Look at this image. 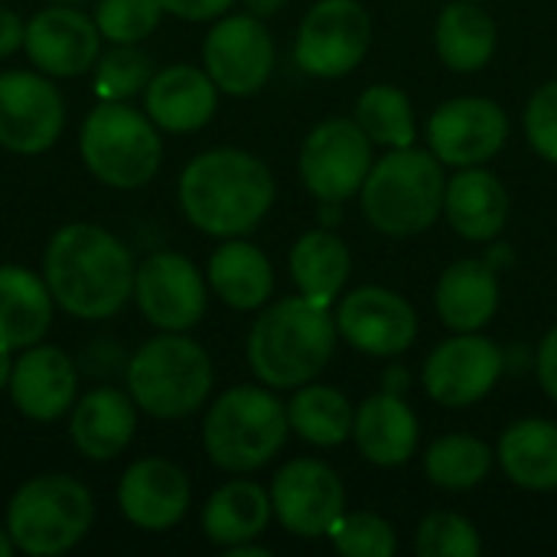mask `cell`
Masks as SVG:
<instances>
[{
	"label": "cell",
	"instance_id": "1",
	"mask_svg": "<svg viewBox=\"0 0 557 557\" xmlns=\"http://www.w3.org/2000/svg\"><path fill=\"white\" fill-rule=\"evenodd\" d=\"M39 271L55 307L82 323H104L134 300L137 261L124 238L95 222L59 225L42 248Z\"/></svg>",
	"mask_w": 557,
	"mask_h": 557
},
{
	"label": "cell",
	"instance_id": "2",
	"mask_svg": "<svg viewBox=\"0 0 557 557\" xmlns=\"http://www.w3.org/2000/svg\"><path fill=\"white\" fill-rule=\"evenodd\" d=\"M274 196L277 186L268 163L238 147L196 153L176 180V202L186 222L219 242L251 235L271 212Z\"/></svg>",
	"mask_w": 557,
	"mask_h": 557
},
{
	"label": "cell",
	"instance_id": "3",
	"mask_svg": "<svg viewBox=\"0 0 557 557\" xmlns=\"http://www.w3.org/2000/svg\"><path fill=\"white\" fill-rule=\"evenodd\" d=\"M336 320L330 307L300 297H284L261 310L248 333V366L268 388H300L313 382L333 359Z\"/></svg>",
	"mask_w": 557,
	"mask_h": 557
},
{
	"label": "cell",
	"instance_id": "4",
	"mask_svg": "<svg viewBox=\"0 0 557 557\" xmlns=\"http://www.w3.org/2000/svg\"><path fill=\"white\" fill-rule=\"evenodd\" d=\"M215 369L189 333H157L140 343L124 369V388L153 421H183L206 408Z\"/></svg>",
	"mask_w": 557,
	"mask_h": 557
},
{
	"label": "cell",
	"instance_id": "5",
	"mask_svg": "<svg viewBox=\"0 0 557 557\" xmlns=\"http://www.w3.org/2000/svg\"><path fill=\"white\" fill-rule=\"evenodd\" d=\"M3 525L20 555L62 557L88 539L95 525V496L72 473H39L13 490Z\"/></svg>",
	"mask_w": 557,
	"mask_h": 557
},
{
	"label": "cell",
	"instance_id": "6",
	"mask_svg": "<svg viewBox=\"0 0 557 557\" xmlns=\"http://www.w3.org/2000/svg\"><path fill=\"white\" fill-rule=\"evenodd\" d=\"M287 405L264 385H235L222 392L202 421V447L222 473H255L268 467L287 444Z\"/></svg>",
	"mask_w": 557,
	"mask_h": 557
},
{
	"label": "cell",
	"instance_id": "7",
	"mask_svg": "<svg viewBox=\"0 0 557 557\" xmlns=\"http://www.w3.org/2000/svg\"><path fill=\"white\" fill-rule=\"evenodd\" d=\"M82 166L108 189H144L163 163V131L131 101H98L78 127Z\"/></svg>",
	"mask_w": 557,
	"mask_h": 557
},
{
	"label": "cell",
	"instance_id": "8",
	"mask_svg": "<svg viewBox=\"0 0 557 557\" xmlns=\"http://www.w3.org/2000/svg\"><path fill=\"white\" fill-rule=\"evenodd\" d=\"M359 193L372 228L392 238L421 235L444 212V163L428 150L395 147L369 170Z\"/></svg>",
	"mask_w": 557,
	"mask_h": 557
},
{
	"label": "cell",
	"instance_id": "9",
	"mask_svg": "<svg viewBox=\"0 0 557 557\" xmlns=\"http://www.w3.org/2000/svg\"><path fill=\"white\" fill-rule=\"evenodd\" d=\"M65 134V98L39 69L0 72V147L13 157H42Z\"/></svg>",
	"mask_w": 557,
	"mask_h": 557
},
{
	"label": "cell",
	"instance_id": "10",
	"mask_svg": "<svg viewBox=\"0 0 557 557\" xmlns=\"http://www.w3.org/2000/svg\"><path fill=\"white\" fill-rule=\"evenodd\" d=\"M134 307L157 333H189L209 307V281L193 258L180 251H153L137 261Z\"/></svg>",
	"mask_w": 557,
	"mask_h": 557
},
{
	"label": "cell",
	"instance_id": "11",
	"mask_svg": "<svg viewBox=\"0 0 557 557\" xmlns=\"http://www.w3.org/2000/svg\"><path fill=\"white\" fill-rule=\"evenodd\" d=\"M202 69L222 95H258L274 72V39L261 16L225 13L202 39Z\"/></svg>",
	"mask_w": 557,
	"mask_h": 557
},
{
	"label": "cell",
	"instance_id": "12",
	"mask_svg": "<svg viewBox=\"0 0 557 557\" xmlns=\"http://www.w3.org/2000/svg\"><path fill=\"white\" fill-rule=\"evenodd\" d=\"M372 46V20L359 0H320L297 29L294 59L307 75H349Z\"/></svg>",
	"mask_w": 557,
	"mask_h": 557
},
{
	"label": "cell",
	"instance_id": "13",
	"mask_svg": "<svg viewBox=\"0 0 557 557\" xmlns=\"http://www.w3.org/2000/svg\"><path fill=\"white\" fill-rule=\"evenodd\" d=\"M300 180L320 202H346L372 170V140L349 117L317 124L300 147Z\"/></svg>",
	"mask_w": 557,
	"mask_h": 557
},
{
	"label": "cell",
	"instance_id": "14",
	"mask_svg": "<svg viewBox=\"0 0 557 557\" xmlns=\"http://www.w3.org/2000/svg\"><path fill=\"white\" fill-rule=\"evenodd\" d=\"M101 33L95 16L75 3H42L26 16L23 52L33 69L49 78H78L88 75L101 55Z\"/></svg>",
	"mask_w": 557,
	"mask_h": 557
},
{
	"label": "cell",
	"instance_id": "15",
	"mask_svg": "<svg viewBox=\"0 0 557 557\" xmlns=\"http://www.w3.org/2000/svg\"><path fill=\"white\" fill-rule=\"evenodd\" d=\"M114 506L131 529L160 535L186 519L193 483L186 470L166 457H137L117 476Z\"/></svg>",
	"mask_w": 557,
	"mask_h": 557
},
{
	"label": "cell",
	"instance_id": "16",
	"mask_svg": "<svg viewBox=\"0 0 557 557\" xmlns=\"http://www.w3.org/2000/svg\"><path fill=\"white\" fill-rule=\"evenodd\" d=\"M274 519L297 539H320L346 512V490L323 460L297 457L284 463L271 483Z\"/></svg>",
	"mask_w": 557,
	"mask_h": 557
},
{
	"label": "cell",
	"instance_id": "17",
	"mask_svg": "<svg viewBox=\"0 0 557 557\" xmlns=\"http://www.w3.org/2000/svg\"><path fill=\"white\" fill-rule=\"evenodd\" d=\"M506 137V111L476 95L444 101L428 121V147L444 166H480L503 150Z\"/></svg>",
	"mask_w": 557,
	"mask_h": 557
},
{
	"label": "cell",
	"instance_id": "18",
	"mask_svg": "<svg viewBox=\"0 0 557 557\" xmlns=\"http://www.w3.org/2000/svg\"><path fill=\"white\" fill-rule=\"evenodd\" d=\"M10 405L33 424H55L69 418L78 401V369L75 359L52 343H36L16 349L13 375H10Z\"/></svg>",
	"mask_w": 557,
	"mask_h": 557
},
{
	"label": "cell",
	"instance_id": "19",
	"mask_svg": "<svg viewBox=\"0 0 557 557\" xmlns=\"http://www.w3.org/2000/svg\"><path fill=\"white\" fill-rule=\"evenodd\" d=\"M503 375V349L480 333H457L424 362V388L444 408H470Z\"/></svg>",
	"mask_w": 557,
	"mask_h": 557
},
{
	"label": "cell",
	"instance_id": "20",
	"mask_svg": "<svg viewBox=\"0 0 557 557\" xmlns=\"http://www.w3.org/2000/svg\"><path fill=\"white\" fill-rule=\"evenodd\" d=\"M339 336L362 356H401L418 336L414 307L385 287H359L343 297L336 313Z\"/></svg>",
	"mask_w": 557,
	"mask_h": 557
},
{
	"label": "cell",
	"instance_id": "21",
	"mask_svg": "<svg viewBox=\"0 0 557 557\" xmlns=\"http://www.w3.org/2000/svg\"><path fill=\"white\" fill-rule=\"evenodd\" d=\"M65 421L75 454H82L91 463H111L134 444L140 408L134 405L127 388L98 385L78 395Z\"/></svg>",
	"mask_w": 557,
	"mask_h": 557
},
{
	"label": "cell",
	"instance_id": "22",
	"mask_svg": "<svg viewBox=\"0 0 557 557\" xmlns=\"http://www.w3.org/2000/svg\"><path fill=\"white\" fill-rule=\"evenodd\" d=\"M219 88L202 65L173 62L150 75L144 88V111L163 134H196L219 108Z\"/></svg>",
	"mask_w": 557,
	"mask_h": 557
},
{
	"label": "cell",
	"instance_id": "23",
	"mask_svg": "<svg viewBox=\"0 0 557 557\" xmlns=\"http://www.w3.org/2000/svg\"><path fill=\"white\" fill-rule=\"evenodd\" d=\"M55 310L42 271L13 261L0 264V343L13 349L42 343L52 330Z\"/></svg>",
	"mask_w": 557,
	"mask_h": 557
},
{
	"label": "cell",
	"instance_id": "24",
	"mask_svg": "<svg viewBox=\"0 0 557 557\" xmlns=\"http://www.w3.org/2000/svg\"><path fill=\"white\" fill-rule=\"evenodd\" d=\"M209 290L232 310H261L274 294V268L268 255L242 238H222L206 264Z\"/></svg>",
	"mask_w": 557,
	"mask_h": 557
},
{
	"label": "cell",
	"instance_id": "25",
	"mask_svg": "<svg viewBox=\"0 0 557 557\" xmlns=\"http://www.w3.org/2000/svg\"><path fill=\"white\" fill-rule=\"evenodd\" d=\"M444 215L450 228L467 242H493L509 219V196L499 176L480 166H463L447 180Z\"/></svg>",
	"mask_w": 557,
	"mask_h": 557
},
{
	"label": "cell",
	"instance_id": "26",
	"mask_svg": "<svg viewBox=\"0 0 557 557\" xmlns=\"http://www.w3.org/2000/svg\"><path fill=\"white\" fill-rule=\"evenodd\" d=\"M434 304L444 326L454 333H480L499 310L496 268L480 258L454 261L437 281Z\"/></svg>",
	"mask_w": 557,
	"mask_h": 557
},
{
	"label": "cell",
	"instance_id": "27",
	"mask_svg": "<svg viewBox=\"0 0 557 557\" xmlns=\"http://www.w3.org/2000/svg\"><path fill=\"white\" fill-rule=\"evenodd\" d=\"M352 437L359 454L375 467H401L418 450V418L395 392L372 395L359 405Z\"/></svg>",
	"mask_w": 557,
	"mask_h": 557
},
{
	"label": "cell",
	"instance_id": "28",
	"mask_svg": "<svg viewBox=\"0 0 557 557\" xmlns=\"http://www.w3.org/2000/svg\"><path fill=\"white\" fill-rule=\"evenodd\" d=\"M271 516H274V506L264 486L251 480H228L206 499L199 525L209 545L228 552L235 545H245L264 535Z\"/></svg>",
	"mask_w": 557,
	"mask_h": 557
},
{
	"label": "cell",
	"instance_id": "29",
	"mask_svg": "<svg viewBox=\"0 0 557 557\" xmlns=\"http://www.w3.org/2000/svg\"><path fill=\"white\" fill-rule=\"evenodd\" d=\"M499 463L506 476L532 493L557 490V424L545 418H525L506 428L499 437Z\"/></svg>",
	"mask_w": 557,
	"mask_h": 557
},
{
	"label": "cell",
	"instance_id": "30",
	"mask_svg": "<svg viewBox=\"0 0 557 557\" xmlns=\"http://www.w3.org/2000/svg\"><path fill=\"white\" fill-rule=\"evenodd\" d=\"M349 264H352L349 248L343 245L339 235L326 228H313L300 235L290 248V277L297 290L323 307H330L343 294L349 281Z\"/></svg>",
	"mask_w": 557,
	"mask_h": 557
},
{
	"label": "cell",
	"instance_id": "31",
	"mask_svg": "<svg viewBox=\"0 0 557 557\" xmlns=\"http://www.w3.org/2000/svg\"><path fill=\"white\" fill-rule=\"evenodd\" d=\"M434 42L447 69L480 72L496 52V23L473 0H454L437 20Z\"/></svg>",
	"mask_w": 557,
	"mask_h": 557
},
{
	"label": "cell",
	"instance_id": "32",
	"mask_svg": "<svg viewBox=\"0 0 557 557\" xmlns=\"http://www.w3.org/2000/svg\"><path fill=\"white\" fill-rule=\"evenodd\" d=\"M287 421L300 441L313 447H339L352 437L356 411L339 388L307 382L287 401Z\"/></svg>",
	"mask_w": 557,
	"mask_h": 557
},
{
	"label": "cell",
	"instance_id": "33",
	"mask_svg": "<svg viewBox=\"0 0 557 557\" xmlns=\"http://www.w3.org/2000/svg\"><path fill=\"white\" fill-rule=\"evenodd\" d=\"M493 470V450L470 434H447L428 447L424 473L434 486L463 493L480 486Z\"/></svg>",
	"mask_w": 557,
	"mask_h": 557
},
{
	"label": "cell",
	"instance_id": "34",
	"mask_svg": "<svg viewBox=\"0 0 557 557\" xmlns=\"http://www.w3.org/2000/svg\"><path fill=\"white\" fill-rule=\"evenodd\" d=\"M372 144L382 147H411L414 144V114L411 101L401 88L395 85H372L359 95L356 101V117H352Z\"/></svg>",
	"mask_w": 557,
	"mask_h": 557
},
{
	"label": "cell",
	"instance_id": "35",
	"mask_svg": "<svg viewBox=\"0 0 557 557\" xmlns=\"http://www.w3.org/2000/svg\"><path fill=\"white\" fill-rule=\"evenodd\" d=\"M153 72V59L140 46H111L91 69V91L98 101H131L144 95Z\"/></svg>",
	"mask_w": 557,
	"mask_h": 557
},
{
	"label": "cell",
	"instance_id": "36",
	"mask_svg": "<svg viewBox=\"0 0 557 557\" xmlns=\"http://www.w3.org/2000/svg\"><path fill=\"white\" fill-rule=\"evenodd\" d=\"M91 16L108 46H140L166 13L160 0H95Z\"/></svg>",
	"mask_w": 557,
	"mask_h": 557
},
{
	"label": "cell",
	"instance_id": "37",
	"mask_svg": "<svg viewBox=\"0 0 557 557\" xmlns=\"http://www.w3.org/2000/svg\"><path fill=\"white\" fill-rule=\"evenodd\" d=\"M326 539L346 557H392L398 548L392 525L375 512H343L330 525Z\"/></svg>",
	"mask_w": 557,
	"mask_h": 557
},
{
	"label": "cell",
	"instance_id": "38",
	"mask_svg": "<svg viewBox=\"0 0 557 557\" xmlns=\"http://www.w3.org/2000/svg\"><path fill=\"white\" fill-rule=\"evenodd\" d=\"M421 557H476L483 552L480 532L457 512H434L421 522L418 542Z\"/></svg>",
	"mask_w": 557,
	"mask_h": 557
},
{
	"label": "cell",
	"instance_id": "39",
	"mask_svg": "<svg viewBox=\"0 0 557 557\" xmlns=\"http://www.w3.org/2000/svg\"><path fill=\"white\" fill-rule=\"evenodd\" d=\"M525 134L539 157L557 163V82L542 85L525 108Z\"/></svg>",
	"mask_w": 557,
	"mask_h": 557
},
{
	"label": "cell",
	"instance_id": "40",
	"mask_svg": "<svg viewBox=\"0 0 557 557\" xmlns=\"http://www.w3.org/2000/svg\"><path fill=\"white\" fill-rule=\"evenodd\" d=\"M238 0H160L166 16H176L183 23H212L225 16Z\"/></svg>",
	"mask_w": 557,
	"mask_h": 557
},
{
	"label": "cell",
	"instance_id": "41",
	"mask_svg": "<svg viewBox=\"0 0 557 557\" xmlns=\"http://www.w3.org/2000/svg\"><path fill=\"white\" fill-rule=\"evenodd\" d=\"M23 36H26V20L13 7L0 3V59H13L16 52H23Z\"/></svg>",
	"mask_w": 557,
	"mask_h": 557
},
{
	"label": "cell",
	"instance_id": "42",
	"mask_svg": "<svg viewBox=\"0 0 557 557\" xmlns=\"http://www.w3.org/2000/svg\"><path fill=\"white\" fill-rule=\"evenodd\" d=\"M535 369H539V382H542L545 395H548L552 401H557V326L542 339Z\"/></svg>",
	"mask_w": 557,
	"mask_h": 557
},
{
	"label": "cell",
	"instance_id": "43",
	"mask_svg": "<svg viewBox=\"0 0 557 557\" xmlns=\"http://www.w3.org/2000/svg\"><path fill=\"white\" fill-rule=\"evenodd\" d=\"M13 362H16V349L0 343V395L10 388V375H13Z\"/></svg>",
	"mask_w": 557,
	"mask_h": 557
},
{
	"label": "cell",
	"instance_id": "44",
	"mask_svg": "<svg viewBox=\"0 0 557 557\" xmlns=\"http://www.w3.org/2000/svg\"><path fill=\"white\" fill-rule=\"evenodd\" d=\"M242 3H245V10H248V13H255V16L268 20V16H274V13H281L287 0H242Z\"/></svg>",
	"mask_w": 557,
	"mask_h": 557
},
{
	"label": "cell",
	"instance_id": "45",
	"mask_svg": "<svg viewBox=\"0 0 557 557\" xmlns=\"http://www.w3.org/2000/svg\"><path fill=\"white\" fill-rule=\"evenodd\" d=\"M228 557H271L268 548H261V545H255V542H245V545H235V548H228L225 552Z\"/></svg>",
	"mask_w": 557,
	"mask_h": 557
},
{
	"label": "cell",
	"instance_id": "46",
	"mask_svg": "<svg viewBox=\"0 0 557 557\" xmlns=\"http://www.w3.org/2000/svg\"><path fill=\"white\" fill-rule=\"evenodd\" d=\"M13 555H16V548H13V539H10L7 525L0 522V557H13Z\"/></svg>",
	"mask_w": 557,
	"mask_h": 557
},
{
	"label": "cell",
	"instance_id": "47",
	"mask_svg": "<svg viewBox=\"0 0 557 557\" xmlns=\"http://www.w3.org/2000/svg\"><path fill=\"white\" fill-rule=\"evenodd\" d=\"M42 3H75V7H82L85 0H42Z\"/></svg>",
	"mask_w": 557,
	"mask_h": 557
}]
</instances>
